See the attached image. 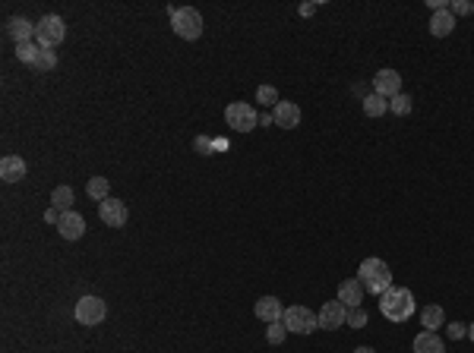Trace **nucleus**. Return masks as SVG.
<instances>
[{
    "instance_id": "obj_29",
    "label": "nucleus",
    "mask_w": 474,
    "mask_h": 353,
    "mask_svg": "<svg viewBox=\"0 0 474 353\" xmlns=\"http://www.w3.org/2000/svg\"><path fill=\"white\" fill-rule=\"evenodd\" d=\"M449 10H452V16H468V13H474V3H468V0H452Z\"/></svg>"
},
{
    "instance_id": "obj_12",
    "label": "nucleus",
    "mask_w": 474,
    "mask_h": 353,
    "mask_svg": "<svg viewBox=\"0 0 474 353\" xmlns=\"http://www.w3.org/2000/svg\"><path fill=\"white\" fill-rule=\"evenodd\" d=\"M272 120L275 126H282V129H297L301 126V108L294 101H278L272 108Z\"/></svg>"
},
{
    "instance_id": "obj_13",
    "label": "nucleus",
    "mask_w": 474,
    "mask_h": 353,
    "mask_svg": "<svg viewBox=\"0 0 474 353\" xmlns=\"http://www.w3.org/2000/svg\"><path fill=\"white\" fill-rule=\"evenodd\" d=\"M285 315V306L278 297H260L256 299V319H262L266 325H272V322H282Z\"/></svg>"
},
{
    "instance_id": "obj_32",
    "label": "nucleus",
    "mask_w": 474,
    "mask_h": 353,
    "mask_svg": "<svg viewBox=\"0 0 474 353\" xmlns=\"http://www.w3.org/2000/svg\"><path fill=\"white\" fill-rule=\"evenodd\" d=\"M313 10H316V3H303V7H301V16H310Z\"/></svg>"
},
{
    "instance_id": "obj_30",
    "label": "nucleus",
    "mask_w": 474,
    "mask_h": 353,
    "mask_svg": "<svg viewBox=\"0 0 474 353\" xmlns=\"http://www.w3.org/2000/svg\"><path fill=\"white\" fill-rule=\"evenodd\" d=\"M468 334V325H461V322H452V325H449V338H465Z\"/></svg>"
},
{
    "instance_id": "obj_16",
    "label": "nucleus",
    "mask_w": 474,
    "mask_h": 353,
    "mask_svg": "<svg viewBox=\"0 0 474 353\" xmlns=\"http://www.w3.org/2000/svg\"><path fill=\"white\" fill-rule=\"evenodd\" d=\"M26 161H22L19 155H7L3 161H0V176H3V183H16V180H22L26 176Z\"/></svg>"
},
{
    "instance_id": "obj_20",
    "label": "nucleus",
    "mask_w": 474,
    "mask_h": 353,
    "mask_svg": "<svg viewBox=\"0 0 474 353\" xmlns=\"http://www.w3.org/2000/svg\"><path fill=\"white\" fill-rule=\"evenodd\" d=\"M386 110H389V98L377 95V92H370V95L364 98V114L367 117H383Z\"/></svg>"
},
{
    "instance_id": "obj_17",
    "label": "nucleus",
    "mask_w": 474,
    "mask_h": 353,
    "mask_svg": "<svg viewBox=\"0 0 474 353\" xmlns=\"http://www.w3.org/2000/svg\"><path fill=\"white\" fill-rule=\"evenodd\" d=\"M452 28H455L452 10H436V13L430 16V35H436V38H446V35H452Z\"/></svg>"
},
{
    "instance_id": "obj_7",
    "label": "nucleus",
    "mask_w": 474,
    "mask_h": 353,
    "mask_svg": "<svg viewBox=\"0 0 474 353\" xmlns=\"http://www.w3.org/2000/svg\"><path fill=\"white\" fill-rule=\"evenodd\" d=\"M225 123L231 129H237V133H250L256 126V110L247 101H234L225 108Z\"/></svg>"
},
{
    "instance_id": "obj_15",
    "label": "nucleus",
    "mask_w": 474,
    "mask_h": 353,
    "mask_svg": "<svg viewBox=\"0 0 474 353\" xmlns=\"http://www.w3.org/2000/svg\"><path fill=\"white\" fill-rule=\"evenodd\" d=\"M7 35L16 41V44H26V41H35V26L26 19V16H13L7 22Z\"/></svg>"
},
{
    "instance_id": "obj_2",
    "label": "nucleus",
    "mask_w": 474,
    "mask_h": 353,
    "mask_svg": "<svg viewBox=\"0 0 474 353\" xmlns=\"http://www.w3.org/2000/svg\"><path fill=\"white\" fill-rule=\"evenodd\" d=\"M358 281L364 284L367 293H386L392 287V268L383 262V258H364L358 268Z\"/></svg>"
},
{
    "instance_id": "obj_4",
    "label": "nucleus",
    "mask_w": 474,
    "mask_h": 353,
    "mask_svg": "<svg viewBox=\"0 0 474 353\" xmlns=\"http://www.w3.org/2000/svg\"><path fill=\"white\" fill-rule=\"evenodd\" d=\"M63 38H67V22H63L57 13H51V16L35 22V44H38V48L54 51Z\"/></svg>"
},
{
    "instance_id": "obj_25",
    "label": "nucleus",
    "mask_w": 474,
    "mask_h": 353,
    "mask_svg": "<svg viewBox=\"0 0 474 353\" xmlns=\"http://www.w3.org/2000/svg\"><path fill=\"white\" fill-rule=\"evenodd\" d=\"M285 338H288V328H285V322H272V325L266 328V340H269L272 347H278Z\"/></svg>"
},
{
    "instance_id": "obj_24",
    "label": "nucleus",
    "mask_w": 474,
    "mask_h": 353,
    "mask_svg": "<svg viewBox=\"0 0 474 353\" xmlns=\"http://www.w3.org/2000/svg\"><path fill=\"white\" fill-rule=\"evenodd\" d=\"M411 108H414L411 95H405V92H402V95H395L389 101V110H392V114H399V117H408V114H411Z\"/></svg>"
},
{
    "instance_id": "obj_21",
    "label": "nucleus",
    "mask_w": 474,
    "mask_h": 353,
    "mask_svg": "<svg viewBox=\"0 0 474 353\" xmlns=\"http://www.w3.org/2000/svg\"><path fill=\"white\" fill-rule=\"evenodd\" d=\"M86 192H89V199H95V202H104L108 192H111L108 176H92L89 183H86Z\"/></svg>"
},
{
    "instance_id": "obj_14",
    "label": "nucleus",
    "mask_w": 474,
    "mask_h": 353,
    "mask_svg": "<svg viewBox=\"0 0 474 353\" xmlns=\"http://www.w3.org/2000/svg\"><path fill=\"white\" fill-rule=\"evenodd\" d=\"M338 299H342L348 309H354V306H361V299H364V284H361L358 278H348L338 284Z\"/></svg>"
},
{
    "instance_id": "obj_11",
    "label": "nucleus",
    "mask_w": 474,
    "mask_h": 353,
    "mask_svg": "<svg viewBox=\"0 0 474 353\" xmlns=\"http://www.w3.org/2000/svg\"><path fill=\"white\" fill-rule=\"evenodd\" d=\"M57 233L63 240H79L86 233V217L79 211H63L61 221H57Z\"/></svg>"
},
{
    "instance_id": "obj_27",
    "label": "nucleus",
    "mask_w": 474,
    "mask_h": 353,
    "mask_svg": "<svg viewBox=\"0 0 474 353\" xmlns=\"http://www.w3.org/2000/svg\"><path fill=\"white\" fill-rule=\"evenodd\" d=\"M57 67V54L54 51H45L42 48V57H38V63H35L32 69H38V73H48V69H54Z\"/></svg>"
},
{
    "instance_id": "obj_18",
    "label": "nucleus",
    "mask_w": 474,
    "mask_h": 353,
    "mask_svg": "<svg viewBox=\"0 0 474 353\" xmlns=\"http://www.w3.org/2000/svg\"><path fill=\"white\" fill-rule=\"evenodd\" d=\"M414 353H446V344L436 331H420L414 338Z\"/></svg>"
},
{
    "instance_id": "obj_23",
    "label": "nucleus",
    "mask_w": 474,
    "mask_h": 353,
    "mask_svg": "<svg viewBox=\"0 0 474 353\" xmlns=\"http://www.w3.org/2000/svg\"><path fill=\"white\" fill-rule=\"evenodd\" d=\"M51 205L61 211H73V190H70V186H57V190L51 192Z\"/></svg>"
},
{
    "instance_id": "obj_34",
    "label": "nucleus",
    "mask_w": 474,
    "mask_h": 353,
    "mask_svg": "<svg viewBox=\"0 0 474 353\" xmlns=\"http://www.w3.org/2000/svg\"><path fill=\"white\" fill-rule=\"evenodd\" d=\"M468 338H471V344H474V325H468Z\"/></svg>"
},
{
    "instance_id": "obj_31",
    "label": "nucleus",
    "mask_w": 474,
    "mask_h": 353,
    "mask_svg": "<svg viewBox=\"0 0 474 353\" xmlns=\"http://www.w3.org/2000/svg\"><path fill=\"white\" fill-rule=\"evenodd\" d=\"M61 215H63V211H61V208H54V205H51V208L45 211V221H51V224H57V221H61Z\"/></svg>"
},
{
    "instance_id": "obj_22",
    "label": "nucleus",
    "mask_w": 474,
    "mask_h": 353,
    "mask_svg": "<svg viewBox=\"0 0 474 353\" xmlns=\"http://www.w3.org/2000/svg\"><path fill=\"white\" fill-rule=\"evenodd\" d=\"M16 57H19L26 67H35L38 57H42V48H38L35 41H26V44H16Z\"/></svg>"
},
{
    "instance_id": "obj_33",
    "label": "nucleus",
    "mask_w": 474,
    "mask_h": 353,
    "mask_svg": "<svg viewBox=\"0 0 474 353\" xmlns=\"http://www.w3.org/2000/svg\"><path fill=\"white\" fill-rule=\"evenodd\" d=\"M354 353H377V350H373V347H358Z\"/></svg>"
},
{
    "instance_id": "obj_28",
    "label": "nucleus",
    "mask_w": 474,
    "mask_h": 353,
    "mask_svg": "<svg viewBox=\"0 0 474 353\" xmlns=\"http://www.w3.org/2000/svg\"><path fill=\"white\" fill-rule=\"evenodd\" d=\"M348 325H351V328H364V325H367V313L361 309V306L348 309Z\"/></svg>"
},
{
    "instance_id": "obj_3",
    "label": "nucleus",
    "mask_w": 474,
    "mask_h": 353,
    "mask_svg": "<svg viewBox=\"0 0 474 353\" xmlns=\"http://www.w3.org/2000/svg\"><path fill=\"white\" fill-rule=\"evenodd\" d=\"M171 28L177 38L196 41L203 35V16L196 7H174L171 10Z\"/></svg>"
},
{
    "instance_id": "obj_9",
    "label": "nucleus",
    "mask_w": 474,
    "mask_h": 353,
    "mask_svg": "<svg viewBox=\"0 0 474 353\" xmlns=\"http://www.w3.org/2000/svg\"><path fill=\"white\" fill-rule=\"evenodd\" d=\"M98 217H102L108 227H124L127 217H130V211H127V205L120 202V199H104V202H98Z\"/></svg>"
},
{
    "instance_id": "obj_19",
    "label": "nucleus",
    "mask_w": 474,
    "mask_h": 353,
    "mask_svg": "<svg viewBox=\"0 0 474 353\" xmlns=\"http://www.w3.org/2000/svg\"><path fill=\"white\" fill-rule=\"evenodd\" d=\"M443 322H446L443 306H424V313H420V325H424V331H436V328H443Z\"/></svg>"
},
{
    "instance_id": "obj_6",
    "label": "nucleus",
    "mask_w": 474,
    "mask_h": 353,
    "mask_svg": "<svg viewBox=\"0 0 474 353\" xmlns=\"http://www.w3.org/2000/svg\"><path fill=\"white\" fill-rule=\"evenodd\" d=\"M73 315H76V322H79V325L95 328V325H102V322H104V315H108V306H104L102 297H83L79 303H76Z\"/></svg>"
},
{
    "instance_id": "obj_1",
    "label": "nucleus",
    "mask_w": 474,
    "mask_h": 353,
    "mask_svg": "<svg viewBox=\"0 0 474 353\" xmlns=\"http://www.w3.org/2000/svg\"><path fill=\"white\" fill-rule=\"evenodd\" d=\"M379 313L389 322H405L414 315V293L408 287L392 284L386 293H379Z\"/></svg>"
},
{
    "instance_id": "obj_10",
    "label": "nucleus",
    "mask_w": 474,
    "mask_h": 353,
    "mask_svg": "<svg viewBox=\"0 0 474 353\" xmlns=\"http://www.w3.org/2000/svg\"><path fill=\"white\" fill-rule=\"evenodd\" d=\"M373 92L377 95H383V98H395V95H402V76H399V69H379L377 76H373Z\"/></svg>"
},
{
    "instance_id": "obj_8",
    "label": "nucleus",
    "mask_w": 474,
    "mask_h": 353,
    "mask_svg": "<svg viewBox=\"0 0 474 353\" xmlns=\"http://www.w3.org/2000/svg\"><path fill=\"white\" fill-rule=\"evenodd\" d=\"M316 315H319V328L323 331H335V328H342L348 322V306L342 299H332V303H323V309Z\"/></svg>"
},
{
    "instance_id": "obj_26",
    "label": "nucleus",
    "mask_w": 474,
    "mask_h": 353,
    "mask_svg": "<svg viewBox=\"0 0 474 353\" xmlns=\"http://www.w3.org/2000/svg\"><path fill=\"white\" fill-rule=\"evenodd\" d=\"M256 101L266 104V108H275V104H278V92H275L272 85H260L256 88Z\"/></svg>"
},
{
    "instance_id": "obj_5",
    "label": "nucleus",
    "mask_w": 474,
    "mask_h": 353,
    "mask_svg": "<svg viewBox=\"0 0 474 353\" xmlns=\"http://www.w3.org/2000/svg\"><path fill=\"white\" fill-rule=\"evenodd\" d=\"M282 322H285V328L294 334H313L316 328H319V315H316L313 309H307V306H288Z\"/></svg>"
}]
</instances>
